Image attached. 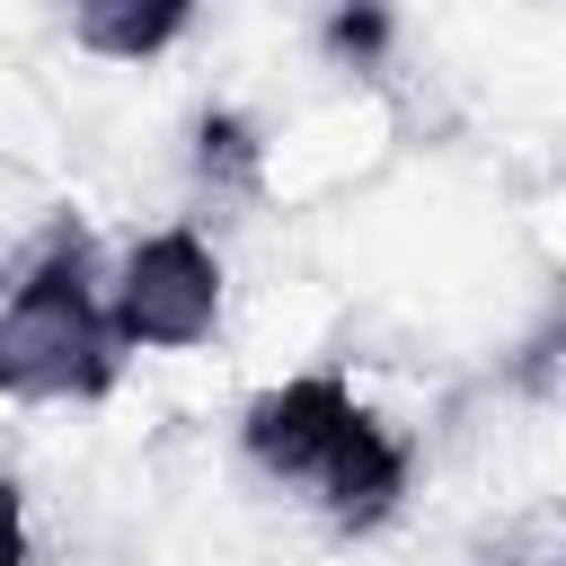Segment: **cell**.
<instances>
[{"mask_svg":"<svg viewBox=\"0 0 566 566\" xmlns=\"http://www.w3.org/2000/svg\"><path fill=\"white\" fill-rule=\"evenodd\" d=\"M486 566H566V504H531V513L495 539Z\"/></svg>","mask_w":566,"mask_h":566,"instance_id":"obj_8","label":"cell"},{"mask_svg":"<svg viewBox=\"0 0 566 566\" xmlns=\"http://www.w3.org/2000/svg\"><path fill=\"white\" fill-rule=\"evenodd\" d=\"M407 478H416V451H407V433L389 424V416H354V433L336 442V460L310 478V495H318V513H327V531H345V539H363V531H380L398 504H407Z\"/></svg>","mask_w":566,"mask_h":566,"instance_id":"obj_4","label":"cell"},{"mask_svg":"<svg viewBox=\"0 0 566 566\" xmlns=\"http://www.w3.org/2000/svg\"><path fill=\"white\" fill-rule=\"evenodd\" d=\"M195 177H203L212 195H256L265 142H256V124H248L239 106H203V115H195Z\"/></svg>","mask_w":566,"mask_h":566,"instance_id":"obj_6","label":"cell"},{"mask_svg":"<svg viewBox=\"0 0 566 566\" xmlns=\"http://www.w3.org/2000/svg\"><path fill=\"white\" fill-rule=\"evenodd\" d=\"M115 371H124V345H115V318H106L88 230L53 221L0 292V398H35V407L106 398Z\"/></svg>","mask_w":566,"mask_h":566,"instance_id":"obj_1","label":"cell"},{"mask_svg":"<svg viewBox=\"0 0 566 566\" xmlns=\"http://www.w3.org/2000/svg\"><path fill=\"white\" fill-rule=\"evenodd\" d=\"M186 27H195L186 0H88V9H71V44L97 53V62H150Z\"/></svg>","mask_w":566,"mask_h":566,"instance_id":"obj_5","label":"cell"},{"mask_svg":"<svg viewBox=\"0 0 566 566\" xmlns=\"http://www.w3.org/2000/svg\"><path fill=\"white\" fill-rule=\"evenodd\" d=\"M106 318L124 354H186L221 327V256L203 230H150L106 274Z\"/></svg>","mask_w":566,"mask_h":566,"instance_id":"obj_2","label":"cell"},{"mask_svg":"<svg viewBox=\"0 0 566 566\" xmlns=\"http://www.w3.org/2000/svg\"><path fill=\"white\" fill-rule=\"evenodd\" d=\"M354 416H363V398H354L345 371H292V380H274V389L248 398V416H239V451H248L265 478L310 486V478L336 460V442L354 433Z\"/></svg>","mask_w":566,"mask_h":566,"instance_id":"obj_3","label":"cell"},{"mask_svg":"<svg viewBox=\"0 0 566 566\" xmlns=\"http://www.w3.org/2000/svg\"><path fill=\"white\" fill-rule=\"evenodd\" d=\"M0 566H27V495H18V478H0Z\"/></svg>","mask_w":566,"mask_h":566,"instance_id":"obj_9","label":"cell"},{"mask_svg":"<svg viewBox=\"0 0 566 566\" xmlns=\"http://www.w3.org/2000/svg\"><path fill=\"white\" fill-rule=\"evenodd\" d=\"M389 35H398V18H389V9H327V27H318V44H327L345 71H380Z\"/></svg>","mask_w":566,"mask_h":566,"instance_id":"obj_7","label":"cell"}]
</instances>
